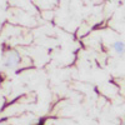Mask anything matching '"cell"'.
Returning <instances> with one entry per match:
<instances>
[{"instance_id":"cell-1","label":"cell","mask_w":125,"mask_h":125,"mask_svg":"<svg viewBox=\"0 0 125 125\" xmlns=\"http://www.w3.org/2000/svg\"><path fill=\"white\" fill-rule=\"evenodd\" d=\"M18 62H19V58L18 55H14V56H10L5 60V66L6 68H14L18 65Z\"/></svg>"},{"instance_id":"cell-2","label":"cell","mask_w":125,"mask_h":125,"mask_svg":"<svg viewBox=\"0 0 125 125\" xmlns=\"http://www.w3.org/2000/svg\"><path fill=\"white\" fill-rule=\"evenodd\" d=\"M113 48L118 54H123L124 50H125V45H124L123 41H115V43L113 44Z\"/></svg>"}]
</instances>
